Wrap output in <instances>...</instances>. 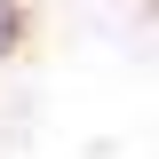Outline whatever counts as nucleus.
Returning a JSON list of instances; mask_svg holds the SVG:
<instances>
[{"instance_id": "1", "label": "nucleus", "mask_w": 159, "mask_h": 159, "mask_svg": "<svg viewBox=\"0 0 159 159\" xmlns=\"http://www.w3.org/2000/svg\"><path fill=\"white\" fill-rule=\"evenodd\" d=\"M32 48V0H0V64Z\"/></svg>"}]
</instances>
